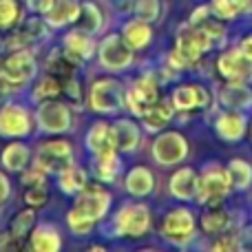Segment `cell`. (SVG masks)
<instances>
[{
	"instance_id": "obj_14",
	"label": "cell",
	"mask_w": 252,
	"mask_h": 252,
	"mask_svg": "<svg viewBox=\"0 0 252 252\" xmlns=\"http://www.w3.org/2000/svg\"><path fill=\"white\" fill-rule=\"evenodd\" d=\"M31 133V115L27 109L9 104L0 111V135L7 137H22Z\"/></svg>"
},
{
	"instance_id": "obj_9",
	"label": "cell",
	"mask_w": 252,
	"mask_h": 252,
	"mask_svg": "<svg viewBox=\"0 0 252 252\" xmlns=\"http://www.w3.org/2000/svg\"><path fill=\"white\" fill-rule=\"evenodd\" d=\"M100 62L104 69L109 71H122L133 62V51L124 42L122 35L111 33L109 38H104V42L100 44Z\"/></svg>"
},
{
	"instance_id": "obj_46",
	"label": "cell",
	"mask_w": 252,
	"mask_h": 252,
	"mask_svg": "<svg viewBox=\"0 0 252 252\" xmlns=\"http://www.w3.org/2000/svg\"><path fill=\"white\" fill-rule=\"evenodd\" d=\"M239 13H250L252 11V0H232Z\"/></svg>"
},
{
	"instance_id": "obj_40",
	"label": "cell",
	"mask_w": 252,
	"mask_h": 252,
	"mask_svg": "<svg viewBox=\"0 0 252 252\" xmlns=\"http://www.w3.org/2000/svg\"><path fill=\"white\" fill-rule=\"evenodd\" d=\"M44 177H47V170H42L38 164L33 168H29L25 173V184L27 186H35V184H44Z\"/></svg>"
},
{
	"instance_id": "obj_2",
	"label": "cell",
	"mask_w": 252,
	"mask_h": 252,
	"mask_svg": "<svg viewBox=\"0 0 252 252\" xmlns=\"http://www.w3.org/2000/svg\"><path fill=\"white\" fill-rule=\"evenodd\" d=\"M35 73V60L29 51L25 49H16L7 60L0 64V84L4 91H13L20 89L33 78Z\"/></svg>"
},
{
	"instance_id": "obj_4",
	"label": "cell",
	"mask_w": 252,
	"mask_h": 252,
	"mask_svg": "<svg viewBox=\"0 0 252 252\" xmlns=\"http://www.w3.org/2000/svg\"><path fill=\"white\" fill-rule=\"evenodd\" d=\"M89 104L95 113H118L122 106H126V93L122 82L113 78H102L93 82L89 91Z\"/></svg>"
},
{
	"instance_id": "obj_3",
	"label": "cell",
	"mask_w": 252,
	"mask_h": 252,
	"mask_svg": "<svg viewBox=\"0 0 252 252\" xmlns=\"http://www.w3.org/2000/svg\"><path fill=\"white\" fill-rule=\"evenodd\" d=\"M232 182L230 175L223 166L219 164H210L204 168V173L199 175V186H197V201L201 204H221L226 199V195L230 192Z\"/></svg>"
},
{
	"instance_id": "obj_6",
	"label": "cell",
	"mask_w": 252,
	"mask_h": 252,
	"mask_svg": "<svg viewBox=\"0 0 252 252\" xmlns=\"http://www.w3.org/2000/svg\"><path fill=\"white\" fill-rule=\"evenodd\" d=\"M35 164L47 173H62L66 166L73 164V151L71 144L64 139H51L40 146L38 155H35Z\"/></svg>"
},
{
	"instance_id": "obj_35",
	"label": "cell",
	"mask_w": 252,
	"mask_h": 252,
	"mask_svg": "<svg viewBox=\"0 0 252 252\" xmlns=\"http://www.w3.org/2000/svg\"><path fill=\"white\" fill-rule=\"evenodd\" d=\"M35 223V215L33 210H25V213H18L11 221V237L13 239H22L25 235H29L33 230Z\"/></svg>"
},
{
	"instance_id": "obj_38",
	"label": "cell",
	"mask_w": 252,
	"mask_h": 252,
	"mask_svg": "<svg viewBox=\"0 0 252 252\" xmlns=\"http://www.w3.org/2000/svg\"><path fill=\"white\" fill-rule=\"evenodd\" d=\"M210 9H213V13L219 20H232V18L239 16V11H237V7L232 4V0H213Z\"/></svg>"
},
{
	"instance_id": "obj_18",
	"label": "cell",
	"mask_w": 252,
	"mask_h": 252,
	"mask_svg": "<svg viewBox=\"0 0 252 252\" xmlns=\"http://www.w3.org/2000/svg\"><path fill=\"white\" fill-rule=\"evenodd\" d=\"M215 128H217V135L221 139H226V142H237V139H241L246 133V118L239 111L230 109L219 115L217 122H215Z\"/></svg>"
},
{
	"instance_id": "obj_45",
	"label": "cell",
	"mask_w": 252,
	"mask_h": 252,
	"mask_svg": "<svg viewBox=\"0 0 252 252\" xmlns=\"http://www.w3.org/2000/svg\"><path fill=\"white\" fill-rule=\"evenodd\" d=\"M239 49H241V53H244V56H248L250 60H252V33H250V35H246V38L241 40Z\"/></svg>"
},
{
	"instance_id": "obj_43",
	"label": "cell",
	"mask_w": 252,
	"mask_h": 252,
	"mask_svg": "<svg viewBox=\"0 0 252 252\" xmlns=\"http://www.w3.org/2000/svg\"><path fill=\"white\" fill-rule=\"evenodd\" d=\"M239 248L237 246V239H232V237H221V239H217L213 244V250H235Z\"/></svg>"
},
{
	"instance_id": "obj_21",
	"label": "cell",
	"mask_w": 252,
	"mask_h": 252,
	"mask_svg": "<svg viewBox=\"0 0 252 252\" xmlns=\"http://www.w3.org/2000/svg\"><path fill=\"white\" fill-rule=\"evenodd\" d=\"M80 16V4L75 0H53L51 9L47 11V22L51 27H64L75 22Z\"/></svg>"
},
{
	"instance_id": "obj_28",
	"label": "cell",
	"mask_w": 252,
	"mask_h": 252,
	"mask_svg": "<svg viewBox=\"0 0 252 252\" xmlns=\"http://www.w3.org/2000/svg\"><path fill=\"white\" fill-rule=\"evenodd\" d=\"M27 161H29V148H27L25 144L13 142L4 148V153H2L4 168L13 170V173H20V170H25Z\"/></svg>"
},
{
	"instance_id": "obj_5",
	"label": "cell",
	"mask_w": 252,
	"mask_h": 252,
	"mask_svg": "<svg viewBox=\"0 0 252 252\" xmlns=\"http://www.w3.org/2000/svg\"><path fill=\"white\" fill-rule=\"evenodd\" d=\"M151 228V210L144 204H126L115 215V235L120 237H144Z\"/></svg>"
},
{
	"instance_id": "obj_33",
	"label": "cell",
	"mask_w": 252,
	"mask_h": 252,
	"mask_svg": "<svg viewBox=\"0 0 252 252\" xmlns=\"http://www.w3.org/2000/svg\"><path fill=\"white\" fill-rule=\"evenodd\" d=\"M66 223H69V228L73 230V235L84 237V235H89V232L93 230L95 219H91L84 210H80L78 206H75V208L69 210V215H66Z\"/></svg>"
},
{
	"instance_id": "obj_26",
	"label": "cell",
	"mask_w": 252,
	"mask_h": 252,
	"mask_svg": "<svg viewBox=\"0 0 252 252\" xmlns=\"http://www.w3.org/2000/svg\"><path fill=\"white\" fill-rule=\"evenodd\" d=\"M221 102L228 109H246V106L252 104V91L241 87V82H230L221 89Z\"/></svg>"
},
{
	"instance_id": "obj_48",
	"label": "cell",
	"mask_w": 252,
	"mask_h": 252,
	"mask_svg": "<svg viewBox=\"0 0 252 252\" xmlns=\"http://www.w3.org/2000/svg\"><path fill=\"white\" fill-rule=\"evenodd\" d=\"M250 135H252V122H250Z\"/></svg>"
},
{
	"instance_id": "obj_39",
	"label": "cell",
	"mask_w": 252,
	"mask_h": 252,
	"mask_svg": "<svg viewBox=\"0 0 252 252\" xmlns=\"http://www.w3.org/2000/svg\"><path fill=\"white\" fill-rule=\"evenodd\" d=\"M47 188L44 184H35V186H29L25 192V201L31 206V208H40V206L47 204Z\"/></svg>"
},
{
	"instance_id": "obj_12",
	"label": "cell",
	"mask_w": 252,
	"mask_h": 252,
	"mask_svg": "<svg viewBox=\"0 0 252 252\" xmlns=\"http://www.w3.org/2000/svg\"><path fill=\"white\" fill-rule=\"evenodd\" d=\"M217 69L228 82H244L252 73V60L241 53V49H230V51L221 53L217 62Z\"/></svg>"
},
{
	"instance_id": "obj_23",
	"label": "cell",
	"mask_w": 252,
	"mask_h": 252,
	"mask_svg": "<svg viewBox=\"0 0 252 252\" xmlns=\"http://www.w3.org/2000/svg\"><path fill=\"white\" fill-rule=\"evenodd\" d=\"M29 246H31V250H35V252H58L62 246L60 232L51 226H38L31 230Z\"/></svg>"
},
{
	"instance_id": "obj_32",
	"label": "cell",
	"mask_w": 252,
	"mask_h": 252,
	"mask_svg": "<svg viewBox=\"0 0 252 252\" xmlns=\"http://www.w3.org/2000/svg\"><path fill=\"white\" fill-rule=\"evenodd\" d=\"M78 20H80V29L89 31V33H95L102 27V13L93 2H84L82 7H80Z\"/></svg>"
},
{
	"instance_id": "obj_15",
	"label": "cell",
	"mask_w": 252,
	"mask_h": 252,
	"mask_svg": "<svg viewBox=\"0 0 252 252\" xmlns=\"http://www.w3.org/2000/svg\"><path fill=\"white\" fill-rule=\"evenodd\" d=\"M208 91L199 84H184L173 91V106L177 111H190V109H204L208 104Z\"/></svg>"
},
{
	"instance_id": "obj_31",
	"label": "cell",
	"mask_w": 252,
	"mask_h": 252,
	"mask_svg": "<svg viewBox=\"0 0 252 252\" xmlns=\"http://www.w3.org/2000/svg\"><path fill=\"white\" fill-rule=\"evenodd\" d=\"M228 175H230L232 186L244 190V188H248L250 182H252V166L244 159H232L230 164H228Z\"/></svg>"
},
{
	"instance_id": "obj_11",
	"label": "cell",
	"mask_w": 252,
	"mask_h": 252,
	"mask_svg": "<svg viewBox=\"0 0 252 252\" xmlns=\"http://www.w3.org/2000/svg\"><path fill=\"white\" fill-rule=\"evenodd\" d=\"M157 100H159L157 80L155 78H148V75L139 78L137 82L130 87V91L126 93V106H128L135 115H139V118H142L144 109H146V106H151V104H155Z\"/></svg>"
},
{
	"instance_id": "obj_13",
	"label": "cell",
	"mask_w": 252,
	"mask_h": 252,
	"mask_svg": "<svg viewBox=\"0 0 252 252\" xmlns=\"http://www.w3.org/2000/svg\"><path fill=\"white\" fill-rule=\"evenodd\" d=\"M80 210L89 215L91 219H102L111 208V195L104 190L102 186H84L78 195V201H75Z\"/></svg>"
},
{
	"instance_id": "obj_20",
	"label": "cell",
	"mask_w": 252,
	"mask_h": 252,
	"mask_svg": "<svg viewBox=\"0 0 252 252\" xmlns=\"http://www.w3.org/2000/svg\"><path fill=\"white\" fill-rule=\"evenodd\" d=\"M173 120V109H170L168 102H159L146 106L142 113V124L148 133H157V130L166 128V124Z\"/></svg>"
},
{
	"instance_id": "obj_25",
	"label": "cell",
	"mask_w": 252,
	"mask_h": 252,
	"mask_svg": "<svg viewBox=\"0 0 252 252\" xmlns=\"http://www.w3.org/2000/svg\"><path fill=\"white\" fill-rule=\"evenodd\" d=\"M122 38H124V42L128 44L130 49H144L148 42H151V38H153V29L148 27V22H144V20H130V22H126L124 25V29H122Z\"/></svg>"
},
{
	"instance_id": "obj_16",
	"label": "cell",
	"mask_w": 252,
	"mask_h": 252,
	"mask_svg": "<svg viewBox=\"0 0 252 252\" xmlns=\"http://www.w3.org/2000/svg\"><path fill=\"white\" fill-rule=\"evenodd\" d=\"M87 148H89V151H91L95 157L118 151V148H115L113 126H109V124H104V122L93 124L91 128H89V133H87Z\"/></svg>"
},
{
	"instance_id": "obj_29",
	"label": "cell",
	"mask_w": 252,
	"mask_h": 252,
	"mask_svg": "<svg viewBox=\"0 0 252 252\" xmlns=\"http://www.w3.org/2000/svg\"><path fill=\"white\" fill-rule=\"evenodd\" d=\"M84 186H87V173L82 168H78V166L71 164L60 173V188L66 195H75Z\"/></svg>"
},
{
	"instance_id": "obj_1",
	"label": "cell",
	"mask_w": 252,
	"mask_h": 252,
	"mask_svg": "<svg viewBox=\"0 0 252 252\" xmlns=\"http://www.w3.org/2000/svg\"><path fill=\"white\" fill-rule=\"evenodd\" d=\"M210 47H215L210 35L199 25L188 22L177 31V44H175V51L170 53V62L177 69H186V66L195 64Z\"/></svg>"
},
{
	"instance_id": "obj_37",
	"label": "cell",
	"mask_w": 252,
	"mask_h": 252,
	"mask_svg": "<svg viewBox=\"0 0 252 252\" xmlns=\"http://www.w3.org/2000/svg\"><path fill=\"white\" fill-rule=\"evenodd\" d=\"M159 11H161L159 0H137V4H135V13H137V18L144 22L157 20Z\"/></svg>"
},
{
	"instance_id": "obj_44",
	"label": "cell",
	"mask_w": 252,
	"mask_h": 252,
	"mask_svg": "<svg viewBox=\"0 0 252 252\" xmlns=\"http://www.w3.org/2000/svg\"><path fill=\"white\" fill-rule=\"evenodd\" d=\"M9 192H11V186H9V179L4 177L2 173H0V206H2L4 201H7Z\"/></svg>"
},
{
	"instance_id": "obj_41",
	"label": "cell",
	"mask_w": 252,
	"mask_h": 252,
	"mask_svg": "<svg viewBox=\"0 0 252 252\" xmlns=\"http://www.w3.org/2000/svg\"><path fill=\"white\" fill-rule=\"evenodd\" d=\"M237 246H239V250H250L252 252V226L241 230L239 239H237Z\"/></svg>"
},
{
	"instance_id": "obj_24",
	"label": "cell",
	"mask_w": 252,
	"mask_h": 252,
	"mask_svg": "<svg viewBox=\"0 0 252 252\" xmlns=\"http://www.w3.org/2000/svg\"><path fill=\"white\" fill-rule=\"evenodd\" d=\"M113 133H115V148L124 153H130L137 148L139 144V128L135 122L130 120H120L113 124Z\"/></svg>"
},
{
	"instance_id": "obj_17",
	"label": "cell",
	"mask_w": 252,
	"mask_h": 252,
	"mask_svg": "<svg viewBox=\"0 0 252 252\" xmlns=\"http://www.w3.org/2000/svg\"><path fill=\"white\" fill-rule=\"evenodd\" d=\"M197 186H199V177L192 168H179L173 173L170 177V195L175 199H182V201H190L197 197Z\"/></svg>"
},
{
	"instance_id": "obj_10",
	"label": "cell",
	"mask_w": 252,
	"mask_h": 252,
	"mask_svg": "<svg viewBox=\"0 0 252 252\" xmlns=\"http://www.w3.org/2000/svg\"><path fill=\"white\" fill-rule=\"evenodd\" d=\"M38 124L47 133H64L71 128V111L62 102L47 100L38 109Z\"/></svg>"
},
{
	"instance_id": "obj_47",
	"label": "cell",
	"mask_w": 252,
	"mask_h": 252,
	"mask_svg": "<svg viewBox=\"0 0 252 252\" xmlns=\"http://www.w3.org/2000/svg\"><path fill=\"white\" fill-rule=\"evenodd\" d=\"M4 95H7V91H4L2 84H0V102H2V97H4Z\"/></svg>"
},
{
	"instance_id": "obj_34",
	"label": "cell",
	"mask_w": 252,
	"mask_h": 252,
	"mask_svg": "<svg viewBox=\"0 0 252 252\" xmlns=\"http://www.w3.org/2000/svg\"><path fill=\"white\" fill-rule=\"evenodd\" d=\"M62 91V82L56 78V75H44L33 89V100H56L58 93Z\"/></svg>"
},
{
	"instance_id": "obj_19",
	"label": "cell",
	"mask_w": 252,
	"mask_h": 252,
	"mask_svg": "<svg viewBox=\"0 0 252 252\" xmlns=\"http://www.w3.org/2000/svg\"><path fill=\"white\" fill-rule=\"evenodd\" d=\"M64 51L69 53L73 60H89L95 51V42L91 40V33L84 29H75L66 33L64 38Z\"/></svg>"
},
{
	"instance_id": "obj_30",
	"label": "cell",
	"mask_w": 252,
	"mask_h": 252,
	"mask_svg": "<svg viewBox=\"0 0 252 252\" xmlns=\"http://www.w3.org/2000/svg\"><path fill=\"white\" fill-rule=\"evenodd\" d=\"M95 173L100 182H113L120 173V157L118 153H106V155L95 157Z\"/></svg>"
},
{
	"instance_id": "obj_27",
	"label": "cell",
	"mask_w": 252,
	"mask_h": 252,
	"mask_svg": "<svg viewBox=\"0 0 252 252\" xmlns=\"http://www.w3.org/2000/svg\"><path fill=\"white\" fill-rule=\"evenodd\" d=\"M228 226H230V217H228V213L223 208H219V204L210 206L204 213V217H201V228L206 232H210V235H219Z\"/></svg>"
},
{
	"instance_id": "obj_36",
	"label": "cell",
	"mask_w": 252,
	"mask_h": 252,
	"mask_svg": "<svg viewBox=\"0 0 252 252\" xmlns=\"http://www.w3.org/2000/svg\"><path fill=\"white\" fill-rule=\"evenodd\" d=\"M20 7L18 0H0V29H11L18 22Z\"/></svg>"
},
{
	"instance_id": "obj_42",
	"label": "cell",
	"mask_w": 252,
	"mask_h": 252,
	"mask_svg": "<svg viewBox=\"0 0 252 252\" xmlns=\"http://www.w3.org/2000/svg\"><path fill=\"white\" fill-rule=\"evenodd\" d=\"M27 4H29L31 11H38V13H47L49 9H51L53 0H27Z\"/></svg>"
},
{
	"instance_id": "obj_8",
	"label": "cell",
	"mask_w": 252,
	"mask_h": 252,
	"mask_svg": "<svg viewBox=\"0 0 252 252\" xmlns=\"http://www.w3.org/2000/svg\"><path fill=\"white\" fill-rule=\"evenodd\" d=\"M192 232H195V217L190 210L175 208L164 217L161 235L173 244H186L188 239H192Z\"/></svg>"
},
{
	"instance_id": "obj_7",
	"label": "cell",
	"mask_w": 252,
	"mask_h": 252,
	"mask_svg": "<svg viewBox=\"0 0 252 252\" xmlns=\"http://www.w3.org/2000/svg\"><path fill=\"white\" fill-rule=\"evenodd\" d=\"M188 155V142L184 135L175 133V130H166L153 144V157L157 164L161 166H175L184 161Z\"/></svg>"
},
{
	"instance_id": "obj_22",
	"label": "cell",
	"mask_w": 252,
	"mask_h": 252,
	"mask_svg": "<svg viewBox=\"0 0 252 252\" xmlns=\"http://www.w3.org/2000/svg\"><path fill=\"white\" fill-rule=\"evenodd\" d=\"M153 186H155V179H153V173L146 166H135V168H130L128 175H126V190L133 197L151 195Z\"/></svg>"
}]
</instances>
